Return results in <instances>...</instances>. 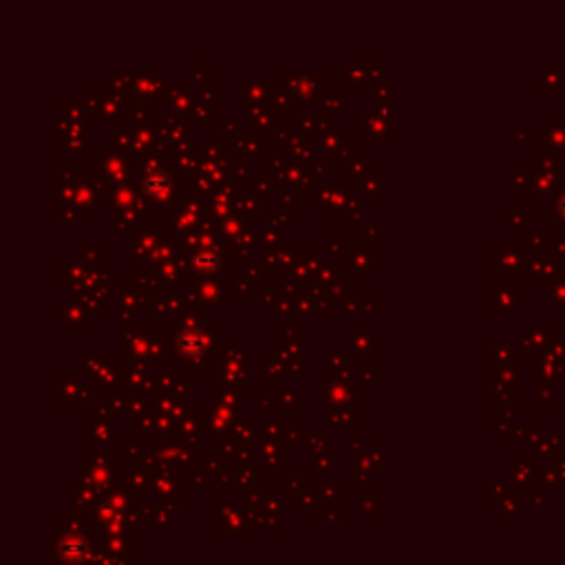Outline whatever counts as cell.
I'll use <instances>...</instances> for the list:
<instances>
[{
  "label": "cell",
  "mask_w": 565,
  "mask_h": 565,
  "mask_svg": "<svg viewBox=\"0 0 565 565\" xmlns=\"http://www.w3.org/2000/svg\"><path fill=\"white\" fill-rule=\"evenodd\" d=\"M144 188H146V192L153 199H157V197H163L166 195V190H168V177L166 175H150L148 179H146V184H144Z\"/></svg>",
  "instance_id": "obj_1"
},
{
  "label": "cell",
  "mask_w": 565,
  "mask_h": 565,
  "mask_svg": "<svg viewBox=\"0 0 565 565\" xmlns=\"http://www.w3.org/2000/svg\"><path fill=\"white\" fill-rule=\"evenodd\" d=\"M557 210H559V214H561V217L565 219V195H563V197L559 199V203H557Z\"/></svg>",
  "instance_id": "obj_2"
}]
</instances>
